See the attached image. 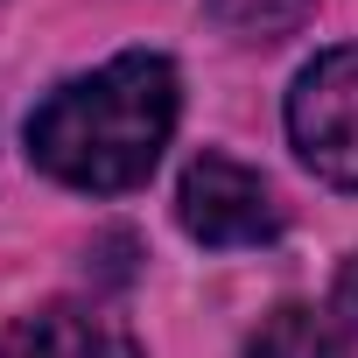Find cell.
<instances>
[{
    "label": "cell",
    "instance_id": "obj_6",
    "mask_svg": "<svg viewBox=\"0 0 358 358\" xmlns=\"http://www.w3.org/2000/svg\"><path fill=\"white\" fill-rule=\"evenodd\" d=\"M204 8L239 43H281V36H295L316 15V0H204Z\"/></svg>",
    "mask_w": 358,
    "mask_h": 358
},
{
    "label": "cell",
    "instance_id": "obj_1",
    "mask_svg": "<svg viewBox=\"0 0 358 358\" xmlns=\"http://www.w3.org/2000/svg\"><path fill=\"white\" fill-rule=\"evenodd\" d=\"M176 134V64L155 50H127L71 85H57L29 113V155L57 183L120 197L148 183Z\"/></svg>",
    "mask_w": 358,
    "mask_h": 358
},
{
    "label": "cell",
    "instance_id": "obj_4",
    "mask_svg": "<svg viewBox=\"0 0 358 358\" xmlns=\"http://www.w3.org/2000/svg\"><path fill=\"white\" fill-rule=\"evenodd\" d=\"M0 358H141V344L99 309L50 302V309H36V316H22L8 330Z\"/></svg>",
    "mask_w": 358,
    "mask_h": 358
},
{
    "label": "cell",
    "instance_id": "obj_7",
    "mask_svg": "<svg viewBox=\"0 0 358 358\" xmlns=\"http://www.w3.org/2000/svg\"><path fill=\"white\" fill-rule=\"evenodd\" d=\"M337 302H344V316L358 323V253H351V267H344V281H337Z\"/></svg>",
    "mask_w": 358,
    "mask_h": 358
},
{
    "label": "cell",
    "instance_id": "obj_2",
    "mask_svg": "<svg viewBox=\"0 0 358 358\" xmlns=\"http://www.w3.org/2000/svg\"><path fill=\"white\" fill-rule=\"evenodd\" d=\"M288 141L337 190H358V43L323 50L288 92Z\"/></svg>",
    "mask_w": 358,
    "mask_h": 358
},
{
    "label": "cell",
    "instance_id": "obj_5",
    "mask_svg": "<svg viewBox=\"0 0 358 358\" xmlns=\"http://www.w3.org/2000/svg\"><path fill=\"white\" fill-rule=\"evenodd\" d=\"M246 358H351V337L337 330L330 309L281 302V309L260 316V330L246 337Z\"/></svg>",
    "mask_w": 358,
    "mask_h": 358
},
{
    "label": "cell",
    "instance_id": "obj_3",
    "mask_svg": "<svg viewBox=\"0 0 358 358\" xmlns=\"http://www.w3.org/2000/svg\"><path fill=\"white\" fill-rule=\"evenodd\" d=\"M176 218L197 246H267L281 232V204L267 176L232 162V155H197L176 190Z\"/></svg>",
    "mask_w": 358,
    "mask_h": 358
}]
</instances>
